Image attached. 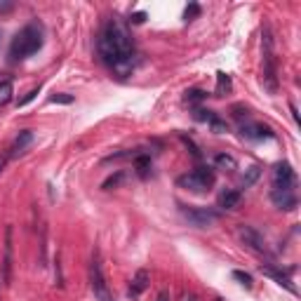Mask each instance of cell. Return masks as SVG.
<instances>
[{"mask_svg": "<svg viewBox=\"0 0 301 301\" xmlns=\"http://www.w3.org/2000/svg\"><path fill=\"white\" fill-rule=\"evenodd\" d=\"M97 50H99L101 61H104L111 71H116L120 78H125V75L134 68L137 47H134V38L129 35L125 24L116 22V19L106 22V26L99 33Z\"/></svg>", "mask_w": 301, "mask_h": 301, "instance_id": "6da1fadb", "label": "cell"}, {"mask_svg": "<svg viewBox=\"0 0 301 301\" xmlns=\"http://www.w3.org/2000/svg\"><path fill=\"white\" fill-rule=\"evenodd\" d=\"M45 43V31L43 26L38 22H31L26 24L22 31L14 35V40L10 45V57L14 61H24V59H29L33 54L38 52Z\"/></svg>", "mask_w": 301, "mask_h": 301, "instance_id": "7a4b0ae2", "label": "cell"}, {"mask_svg": "<svg viewBox=\"0 0 301 301\" xmlns=\"http://www.w3.org/2000/svg\"><path fill=\"white\" fill-rule=\"evenodd\" d=\"M261 50H264V66H261V83L269 94L278 92V61H275V43H273V33L271 26H264L261 33Z\"/></svg>", "mask_w": 301, "mask_h": 301, "instance_id": "3957f363", "label": "cell"}, {"mask_svg": "<svg viewBox=\"0 0 301 301\" xmlns=\"http://www.w3.org/2000/svg\"><path fill=\"white\" fill-rule=\"evenodd\" d=\"M214 181H216V177L210 167H198V170H193V172H188V174H181V177L177 179V183H179L181 188L193 191V193H205V191H210V188L214 186Z\"/></svg>", "mask_w": 301, "mask_h": 301, "instance_id": "277c9868", "label": "cell"}, {"mask_svg": "<svg viewBox=\"0 0 301 301\" xmlns=\"http://www.w3.org/2000/svg\"><path fill=\"white\" fill-rule=\"evenodd\" d=\"M297 186V174L290 162H278L273 170V191H294Z\"/></svg>", "mask_w": 301, "mask_h": 301, "instance_id": "5b68a950", "label": "cell"}, {"mask_svg": "<svg viewBox=\"0 0 301 301\" xmlns=\"http://www.w3.org/2000/svg\"><path fill=\"white\" fill-rule=\"evenodd\" d=\"M181 214L198 228H207V226H212L219 219V214L207 210V207H181Z\"/></svg>", "mask_w": 301, "mask_h": 301, "instance_id": "8992f818", "label": "cell"}, {"mask_svg": "<svg viewBox=\"0 0 301 301\" xmlns=\"http://www.w3.org/2000/svg\"><path fill=\"white\" fill-rule=\"evenodd\" d=\"M238 236H240V240L247 245L249 249H254V252H269V247H266V238L259 233L257 228H252V226H238Z\"/></svg>", "mask_w": 301, "mask_h": 301, "instance_id": "52a82bcc", "label": "cell"}, {"mask_svg": "<svg viewBox=\"0 0 301 301\" xmlns=\"http://www.w3.org/2000/svg\"><path fill=\"white\" fill-rule=\"evenodd\" d=\"M240 134H242V139H249V141H264L273 137L271 127L261 125V122H249V120L247 122H240Z\"/></svg>", "mask_w": 301, "mask_h": 301, "instance_id": "ba28073f", "label": "cell"}, {"mask_svg": "<svg viewBox=\"0 0 301 301\" xmlns=\"http://www.w3.org/2000/svg\"><path fill=\"white\" fill-rule=\"evenodd\" d=\"M271 200L278 210H285V212L297 210V205H299V198L294 191H271Z\"/></svg>", "mask_w": 301, "mask_h": 301, "instance_id": "9c48e42d", "label": "cell"}, {"mask_svg": "<svg viewBox=\"0 0 301 301\" xmlns=\"http://www.w3.org/2000/svg\"><path fill=\"white\" fill-rule=\"evenodd\" d=\"M12 280V228L5 233V259H2V282L10 285Z\"/></svg>", "mask_w": 301, "mask_h": 301, "instance_id": "30bf717a", "label": "cell"}, {"mask_svg": "<svg viewBox=\"0 0 301 301\" xmlns=\"http://www.w3.org/2000/svg\"><path fill=\"white\" fill-rule=\"evenodd\" d=\"M33 144V132L31 129H24V132H19V137L14 139V144L10 146V158H17V155H22V153H26V149Z\"/></svg>", "mask_w": 301, "mask_h": 301, "instance_id": "8fae6325", "label": "cell"}, {"mask_svg": "<svg viewBox=\"0 0 301 301\" xmlns=\"http://www.w3.org/2000/svg\"><path fill=\"white\" fill-rule=\"evenodd\" d=\"M149 280H150V275H149V271H146V269H139V271H137V273H134V278H132L129 297H132V299H137L141 292L149 287Z\"/></svg>", "mask_w": 301, "mask_h": 301, "instance_id": "7c38bea8", "label": "cell"}, {"mask_svg": "<svg viewBox=\"0 0 301 301\" xmlns=\"http://www.w3.org/2000/svg\"><path fill=\"white\" fill-rule=\"evenodd\" d=\"M261 273H264V275H269V278H273L278 285H282V287H287L292 294H297V287L292 285V280H290V275H287V273L273 269V266H261Z\"/></svg>", "mask_w": 301, "mask_h": 301, "instance_id": "4fadbf2b", "label": "cell"}, {"mask_svg": "<svg viewBox=\"0 0 301 301\" xmlns=\"http://www.w3.org/2000/svg\"><path fill=\"white\" fill-rule=\"evenodd\" d=\"M242 200V193L240 191H224V193L219 195V207H224V210H236L238 205Z\"/></svg>", "mask_w": 301, "mask_h": 301, "instance_id": "5bb4252c", "label": "cell"}, {"mask_svg": "<svg viewBox=\"0 0 301 301\" xmlns=\"http://www.w3.org/2000/svg\"><path fill=\"white\" fill-rule=\"evenodd\" d=\"M12 94H14V85H12V80L10 78H2V80H0V106L10 104Z\"/></svg>", "mask_w": 301, "mask_h": 301, "instance_id": "9a60e30c", "label": "cell"}, {"mask_svg": "<svg viewBox=\"0 0 301 301\" xmlns=\"http://www.w3.org/2000/svg\"><path fill=\"white\" fill-rule=\"evenodd\" d=\"M134 167H137V174H139L141 179H146V177H149V170H150V158L144 155V153H137V155H134Z\"/></svg>", "mask_w": 301, "mask_h": 301, "instance_id": "2e32d148", "label": "cell"}, {"mask_svg": "<svg viewBox=\"0 0 301 301\" xmlns=\"http://www.w3.org/2000/svg\"><path fill=\"white\" fill-rule=\"evenodd\" d=\"M259 177H261V165H252V167H247V172L242 174V179H240V186H242V188H249V186L257 181Z\"/></svg>", "mask_w": 301, "mask_h": 301, "instance_id": "e0dca14e", "label": "cell"}, {"mask_svg": "<svg viewBox=\"0 0 301 301\" xmlns=\"http://www.w3.org/2000/svg\"><path fill=\"white\" fill-rule=\"evenodd\" d=\"M214 165L216 167H221V170H228V172H233L238 167V162H236V158L233 155H228V153H219L214 158Z\"/></svg>", "mask_w": 301, "mask_h": 301, "instance_id": "ac0fdd59", "label": "cell"}, {"mask_svg": "<svg viewBox=\"0 0 301 301\" xmlns=\"http://www.w3.org/2000/svg\"><path fill=\"white\" fill-rule=\"evenodd\" d=\"M231 90V78L226 73H216V97H224V92H228Z\"/></svg>", "mask_w": 301, "mask_h": 301, "instance_id": "d6986e66", "label": "cell"}, {"mask_svg": "<svg viewBox=\"0 0 301 301\" xmlns=\"http://www.w3.org/2000/svg\"><path fill=\"white\" fill-rule=\"evenodd\" d=\"M207 97L203 90H186V97H183V101L186 104H198V101H203V99Z\"/></svg>", "mask_w": 301, "mask_h": 301, "instance_id": "ffe728a7", "label": "cell"}, {"mask_svg": "<svg viewBox=\"0 0 301 301\" xmlns=\"http://www.w3.org/2000/svg\"><path fill=\"white\" fill-rule=\"evenodd\" d=\"M210 127H212V132H214V134H224V132H228V125H226L219 116H212V120H210Z\"/></svg>", "mask_w": 301, "mask_h": 301, "instance_id": "44dd1931", "label": "cell"}, {"mask_svg": "<svg viewBox=\"0 0 301 301\" xmlns=\"http://www.w3.org/2000/svg\"><path fill=\"white\" fill-rule=\"evenodd\" d=\"M233 278H236L240 285H245L247 290H252V275H249V273H242V271H233Z\"/></svg>", "mask_w": 301, "mask_h": 301, "instance_id": "7402d4cb", "label": "cell"}, {"mask_svg": "<svg viewBox=\"0 0 301 301\" xmlns=\"http://www.w3.org/2000/svg\"><path fill=\"white\" fill-rule=\"evenodd\" d=\"M50 104H73V97L71 94H52Z\"/></svg>", "mask_w": 301, "mask_h": 301, "instance_id": "603a6c76", "label": "cell"}, {"mask_svg": "<svg viewBox=\"0 0 301 301\" xmlns=\"http://www.w3.org/2000/svg\"><path fill=\"white\" fill-rule=\"evenodd\" d=\"M212 116H214V113H212V111H205V108H198V111H195V120H203V122H210Z\"/></svg>", "mask_w": 301, "mask_h": 301, "instance_id": "cb8c5ba5", "label": "cell"}, {"mask_svg": "<svg viewBox=\"0 0 301 301\" xmlns=\"http://www.w3.org/2000/svg\"><path fill=\"white\" fill-rule=\"evenodd\" d=\"M120 181H122V172H118V174H116V177H111V179H106V181H104V186H101V188H106V191H108L111 186H118Z\"/></svg>", "mask_w": 301, "mask_h": 301, "instance_id": "d4e9b609", "label": "cell"}, {"mask_svg": "<svg viewBox=\"0 0 301 301\" xmlns=\"http://www.w3.org/2000/svg\"><path fill=\"white\" fill-rule=\"evenodd\" d=\"M233 116H236L238 120H242V118L247 120L249 118V111L245 106H233Z\"/></svg>", "mask_w": 301, "mask_h": 301, "instance_id": "484cf974", "label": "cell"}, {"mask_svg": "<svg viewBox=\"0 0 301 301\" xmlns=\"http://www.w3.org/2000/svg\"><path fill=\"white\" fill-rule=\"evenodd\" d=\"M198 14H200V7H198V5H191V7H186V19H188V22H191V19H193V17H198Z\"/></svg>", "mask_w": 301, "mask_h": 301, "instance_id": "4316f807", "label": "cell"}, {"mask_svg": "<svg viewBox=\"0 0 301 301\" xmlns=\"http://www.w3.org/2000/svg\"><path fill=\"white\" fill-rule=\"evenodd\" d=\"M12 10H14V2H12V0H0V14L12 12Z\"/></svg>", "mask_w": 301, "mask_h": 301, "instance_id": "83f0119b", "label": "cell"}, {"mask_svg": "<svg viewBox=\"0 0 301 301\" xmlns=\"http://www.w3.org/2000/svg\"><path fill=\"white\" fill-rule=\"evenodd\" d=\"M144 19H146V12H134V14L129 17L132 24H144Z\"/></svg>", "mask_w": 301, "mask_h": 301, "instance_id": "f1b7e54d", "label": "cell"}, {"mask_svg": "<svg viewBox=\"0 0 301 301\" xmlns=\"http://www.w3.org/2000/svg\"><path fill=\"white\" fill-rule=\"evenodd\" d=\"M35 94H38V90H31V92H29L24 99H19V106H26L29 101H33V99H35Z\"/></svg>", "mask_w": 301, "mask_h": 301, "instance_id": "f546056e", "label": "cell"}, {"mask_svg": "<svg viewBox=\"0 0 301 301\" xmlns=\"http://www.w3.org/2000/svg\"><path fill=\"white\" fill-rule=\"evenodd\" d=\"M290 111H292V118H294V122H299V113H297V106H294V104H290Z\"/></svg>", "mask_w": 301, "mask_h": 301, "instance_id": "4dcf8cb0", "label": "cell"}, {"mask_svg": "<svg viewBox=\"0 0 301 301\" xmlns=\"http://www.w3.org/2000/svg\"><path fill=\"white\" fill-rule=\"evenodd\" d=\"M99 301H116V297L108 292V294H104V297H99Z\"/></svg>", "mask_w": 301, "mask_h": 301, "instance_id": "1f68e13d", "label": "cell"}, {"mask_svg": "<svg viewBox=\"0 0 301 301\" xmlns=\"http://www.w3.org/2000/svg\"><path fill=\"white\" fill-rule=\"evenodd\" d=\"M158 301H170V294H167V292H160V294H158Z\"/></svg>", "mask_w": 301, "mask_h": 301, "instance_id": "d6a6232c", "label": "cell"}, {"mask_svg": "<svg viewBox=\"0 0 301 301\" xmlns=\"http://www.w3.org/2000/svg\"><path fill=\"white\" fill-rule=\"evenodd\" d=\"M0 170H2V160H0Z\"/></svg>", "mask_w": 301, "mask_h": 301, "instance_id": "836d02e7", "label": "cell"}]
</instances>
